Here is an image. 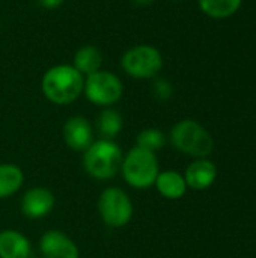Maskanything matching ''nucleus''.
<instances>
[{
	"label": "nucleus",
	"mask_w": 256,
	"mask_h": 258,
	"mask_svg": "<svg viewBox=\"0 0 256 258\" xmlns=\"http://www.w3.org/2000/svg\"><path fill=\"white\" fill-rule=\"evenodd\" d=\"M95 128L100 133L101 139H109L112 141L113 138H116L119 135V132L122 130V116L119 115L118 110L106 107L104 110H101V113L97 116L95 121Z\"/></svg>",
	"instance_id": "nucleus-16"
},
{
	"label": "nucleus",
	"mask_w": 256,
	"mask_h": 258,
	"mask_svg": "<svg viewBox=\"0 0 256 258\" xmlns=\"http://www.w3.org/2000/svg\"><path fill=\"white\" fill-rule=\"evenodd\" d=\"M164 144H166V136L158 128H145L136 138V147L152 151V153L161 150Z\"/></svg>",
	"instance_id": "nucleus-18"
},
{
	"label": "nucleus",
	"mask_w": 256,
	"mask_h": 258,
	"mask_svg": "<svg viewBox=\"0 0 256 258\" xmlns=\"http://www.w3.org/2000/svg\"><path fill=\"white\" fill-rule=\"evenodd\" d=\"M121 65L134 79H152L161 70L163 57L155 47L142 44L127 50L121 59Z\"/></svg>",
	"instance_id": "nucleus-6"
},
{
	"label": "nucleus",
	"mask_w": 256,
	"mask_h": 258,
	"mask_svg": "<svg viewBox=\"0 0 256 258\" xmlns=\"http://www.w3.org/2000/svg\"><path fill=\"white\" fill-rule=\"evenodd\" d=\"M122 151L121 148L109 139H100L91 144L84 151L83 165L86 172L97 180L113 178L122 166Z\"/></svg>",
	"instance_id": "nucleus-2"
},
{
	"label": "nucleus",
	"mask_w": 256,
	"mask_h": 258,
	"mask_svg": "<svg viewBox=\"0 0 256 258\" xmlns=\"http://www.w3.org/2000/svg\"><path fill=\"white\" fill-rule=\"evenodd\" d=\"M54 207V195L47 187H32L21 198V213L30 219H39L51 213Z\"/></svg>",
	"instance_id": "nucleus-9"
},
{
	"label": "nucleus",
	"mask_w": 256,
	"mask_h": 258,
	"mask_svg": "<svg viewBox=\"0 0 256 258\" xmlns=\"http://www.w3.org/2000/svg\"><path fill=\"white\" fill-rule=\"evenodd\" d=\"M136 6H148L151 3H154L155 0H131Z\"/></svg>",
	"instance_id": "nucleus-21"
},
{
	"label": "nucleus",
	"mask_w": 256,
	"mask_h": 258,
	"mask_svg": "<svg viewBox=\"0 0 256 258\" xmlns=\"http://www.w3.org/2000/svg\"><path fill=\"white\" fill-rule=\"evenodd\" d=\"M44 258H80V252L72 239L59 230H48L39 240Z\"/></svg>",
	"instance_id": "nucleus-8"
},
{
	"label": "nucleus",
	"mask_w": 256,
	"mask_h": 258,
	"mask_svg": "<svg viewBox=\"0 0 256 258\" xmlns=\"http://www.w3.org/2000/svg\"><path fill=\"white\" fill-rule=\"evenodd\" d=\"M98 212L103 222L110 228L125 227L134 213L130 197L119 187H107L98 198Z\"/></svg>",
	"instance_id": "nucleus-5"
},
{
	"label": "nucleus",
	"mask_w": 256,
	"mask_h": 258,
	"mask_svg": "<svg viewBox=\"0 0 256 258\" xmlns=\"http://www.w3.org/2000/svg\"><path fill=\"white\" fill-rule=\"evenodd\" d=\"M103 54L95 45H84L77 50L74 56V68L80 71L83 76H89L101 68Z\"/></svg>",
	"instance_id": "nucleus-15"
},
{
	"label": "nucleus",
	"mask_w": 256,
	"mask_h": 258,
	"mask_svg": "<svg viewBox=\"0 0 256 258\" xmlns=\"http://www.w3.org/2000/svg\"><path fill=\"white\" fill-rule=\"evenodd\" d=\"M65 144L74 151H86L94 142V128L83 116H71L62 130Z\"/></svg>",
	"instance_id": "nucleus-10"
},
{
	"label": "nucleus",
	"mask_w": 256,
	"mask_h": 258,
	"mask_svg": "<svg viewBox=\"0 0 256 258\" xmlns=\"http://www.w3.org/2000/svg\"><path fill=\"white\" fill-rule=\"evenodd\" d=\"M38 2L45 9H57L65 0H38Z\"/></svg>",
	"instance_id": "nucleus-20"
},
{
	"label": "nucleus",
	"mask_w": 256,
	"mask_h": 258,
	"mask_svg": "<svg viewBox=\"0 0 256 258\" xmlns=\"http://www.w3.org/2000/svg\"><path fill=\"white\" fill-rule=\"evenodd\" d=\"M47 100L54 104H69L75 101L84 88V76L74 65H56L45 71L41 82Z\"/></svg>",
	"instance_id": "nucleus-1"
},
{
	"label": "nucleus",
	"mask_w": 256,
	"mask_h": 258,
	"mask_svg": "<svg viewBox=\"0 0 256 258\" xmlns=\"http://www.w3.org/2000/svg\"><path fill=\"white\" fill-rule=\"evenodd\" d=\"M155 187L158 194L167 200H180L184 197L187 190V184L184 180V175H181L178 171H164L157 175Z\"/></svg>",
	"instance_id": "nucleus-13"
},
{
	"label": "nucleus",
	"mask_w": 256,
	"mask_h": 258,
	"mask_svg": "<svg viewBox=\"0 0 256 258\" xmlns=\"http://www.w3.org/2000/svg\"><path fill=\"white\" fill-rule=\"evenodd\" d=\"M170 142L180 153L196 159H207L214 150L213 136L193 119L177 122L170 130Z\"/></svg>",
	"instance_id": "nucleus-3"
},
{
	"label": "nucleus",
	"mask_w": 256,
	"mask_h": 258,
	"mask_svg": "<svg viewBox=\"0 0 256 258\" xmlns=\"http://www.w3.org/2000/svg\"><path fill=\"white\" fill-rule=\"evenodd\" d=\"M241 3L243 0H199L202 12L217 20L234 15L240 9Z\"/></svg>",
	"instance_id": "nucleus-17"
},
{
	"label": "nucleus",
	"mask_w": 256,
	"mask_h": 258,
	"mask_svg": "<svg viewBox=\"0 0 256 258\" xmlns=\"http://www.w3.org/2000/svg\"><path fill=\"white\" fill-rule=\"evenodd\" d=\"M83 92L86 94L91 103L97 106L109 107L121 100L124 86L119 77L115 76L113 73L98 70L86 76Z\"/></svg>",
	"instance_id": "nucleus-7"
},
{
	"label": "nucleus",
	"mask_w": 256,
	"mask_h": 258,
	"mask_svg": "<svg viewBox=\"0 0 256 258\" xmlns=\"http://www.w3.org/2000/svg\"><path fill=\"white\" fill-rule=\"evenodd\" d=\"M172 92H174V89H172V85H170V82L167 79L158 77V79L154 80V83H152V94H154V97L157 100L166 101V100H169L172 97Z\"/></svg>",
	"instance_id": "nucleus-19"
},
{
	"label": "nucleus",
	"mask_w": 256,
	"mask_h": 258,
	"mask_svg": "<svg viewBox=\"0 0 256 258\" xmlns=\"http://www.w3.org/2000/svg\"><path fill=\"white\" fill-rule=\"evenodd\" d=\"M29 239L17 230L0 231V258H30Z\"/></svg>",
	"instance_id": "nucleus-12"
},
{
	"label": "nucleus",
	"mask_w": 256,
	"mask_h": 258,
	"mask_svg": "<svg viewBox=\"0 0 256 258\" xmlns=\"http://www.w3.org/2000/svg\"><path fill=\"white\" fill-rule=\"evenodd\" d=\"M24 181L21 168L12 163L0 165V200L9 198L20 190Z\"/></svg>",
	"instance_id": "nucleus-14"
},
{
	"label": "nucleus",
	"mask_w": 256,
	"mask_h": 258,
	"mask_svg": "<svg viewBox=\"0 0 256 258\" xmlns=\"http://www.w3.org/2000/svg\"><path fill=\"white\" fill-rule=\"evenodd\" d=\"M217 178V168L208 159H196L192 162L184 174L187 187L193 190H205L214 184Z\"/></svg>",
	"instance_id": "nucleus-11"
},
{
	"label": "nucleus",
	"mask_w": 256,
	"mask_h": 258,
	"mask_svg": "<svg viewBox=\"0 0 256 258\" xmlns=\"http://www.w3.org/2000/svg\"><path fill=\"white\" fill-rule=\"evenodd\" d=\"M121 171L124 180L131 187L148 189L155 183L157 175L160 174V166L155 153L134 147L124 156Z\"/></svg>",
	"instance_id": "nucleus-4"
}]
</instances>
